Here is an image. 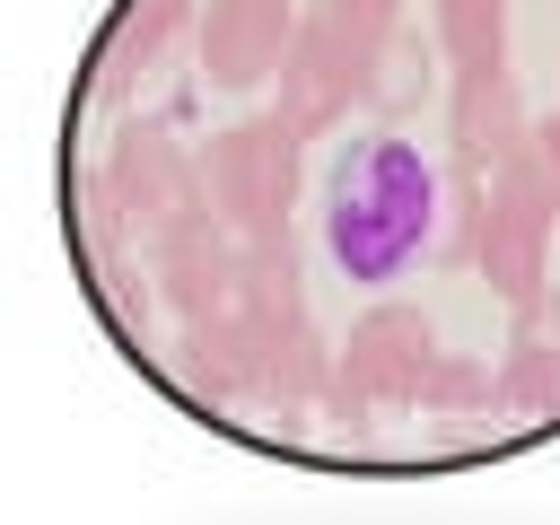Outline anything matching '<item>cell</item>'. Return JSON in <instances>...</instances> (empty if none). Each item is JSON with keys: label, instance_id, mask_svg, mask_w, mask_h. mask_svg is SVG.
Listing matches in <instances>:
<instances>
[{"label": "cell", "instance_id": "1", "mask_svg": "<svg viewBox=\"0 0 560 525\" xmlns=\"http://www.w3.org/2000/svg\"><path fill=\"white\" fill-rule=\"evenodd\" d=\"M61 254L192 429L324 481L560 438V0H105Z\"/></svg>", "mask_w": 560, "mask_h": 525}]
</instances>
